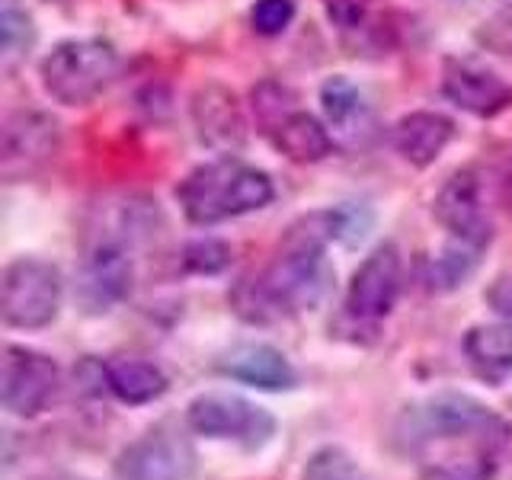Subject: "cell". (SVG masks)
Returning a JSON list of instances; mask_svg holds the SVG:
<instances>
[{"instance_id":"1","label":"cell","mask_w":512,"mask_h":480,"mask_svg":"<svg viewBox=\"0 0 512 480\" xmlns=\"http://www.w3.org/2000/svg\"><path fill=\"white\" fill-rule=\"evenodd\" d=\"M333 240L330 208L292 221L272 260L253 276L237 279L228 292L231 311L247 324L266 327L317 308L333 282V269L327 263V247Z\"/></svg>"},{"instance_id":"2","label":"cell","mask_w":512,"mask_h":480,"mask_svg":"<svg viewBox=\"0 0 512 480\" xmlns=\"http://www.w3.org/2000/svg\"><path fill=\"white\" fill-rule=\"evenodd\" d=\"M509 436V423L500 413L458 391L420 400L400 413L397 423V439L416 455V461L468 452L500 455L509 445Z\"/></svg>"},{"instance_id":"3","label":"cell","mask_w":512,"mask_h":480,"mask_svg":"<svg viewBox=\"0 0 512 480\" xmlns=\"http://www.w3.org/2000/svg\"><path fill=\"white\" fill-rule=\"evenodd\" d=\"M272 196H276V189H272L266 170L224 154L189 170L176 186L180 212L199 228L260 212L272 202Z\"/></svg>"},{"instance_id":"4","label":"cell","mask_w":512,"mask_h":480,"mask_svg":"<svg viewBox=\"0 0 512 480\" xmlns=\"http://www.w3.org/2000/svg\"><path fill=\"white\" fill-rule=\"evenodd\" d=\"M122 55L109 39H64L39 64L42 90L61 106H90L116 84Z\"/></svg>"},{"instance_id":"5","label":"cell","mask_w":512,"mask_h":480,"mask_svg":"<svg viewBox=\"0 0 512 480\" xmlns=\"http://www.w3.org/2000/svg\"><path fill=\"white\" fill-rule=\"evenodd\" d=\"M61 269L39 256H20L0 276V317L16 330H42L61 314Z\"/></svg>"},{"instance_id":"6","label":"cell","mask_w":512,"mask_h":480,"mask_svg":"<svg viewBox=\"0 0 512 480\" xmlns=\"http://www.w3.org/2000/svg\"><path fill=\"white\" fill-rule=\"evenodd\" d=\"M186 423L196 436L215 439V442H234L247 452H260L263 445L276 436V416L253 400L228 394V391H208L189 400Z\"/></svg>"},{"instance_id":"7","label":"cell","mask_w":512,"mask_h":480,"mask_svg":"<svg viewBox=\"0 0 512 480\" xmlns=\"http://www.w3.org/2000/svg\"><path fill=\"white\" fill-rule=\"evenodd\" d=\"M132 285H135L132 247L106 231H96L87 240L84 256H80L77 285H74L77 304L93 317L109 314L116 304H122L132 295Z\"/></svg>"},{"instance_id":"8","label":"cell","mask_w":512,"mask_h":480,"mask_svg":"<svg viewBox=\"0 0 512 480\" xmlns=\"http://www.w3.org/2000/svg\"><path fill=\"white\" fill-rule=\"evenodd\" d=\"M61 388V368L39 349L7 343L0 356V400L20 420L42 416Z\"/></svg>"},{"instance_id":"9","label":"cell","mask_w":512,"mask_h":480,"mask_svg":"<svg viewBox=\"0 0 512 480\" xmlns=\"http://www.w3.org/2000/svg\"><path fill=\"white\" fill-rule=\"evenodd\" d=\"M404 285V256L394 244H378L352 272L346 288V317L356 327L375 330L394 311Z\"/></svg>"},{"instance_id":"10","label":"cell","mask_w":512,"mask_h":480,"mask_svg":"<svg viewBox=\"0 0 512 480\" xmlns=\"http://www.w3.org/2000/svg\"><path fill=\"white\" fill-rule=\"evenodd\" d=\"M432 215L445 228V234L452 240H461V244L487 250V244L493 240L484 180H480V173L474 167L455 170L439 186L436 199H432Z\"/></svg>"},{"instance_id":"11","label":"cell","mask_w":512,"mask_h":480,"mask_svg":"<svg viewBox=\"0 0 512 480\" xmlns=\"http://www.w3.org/2000/svg\"><path fill=\"white\" fill-rule=\"evenodd\" d=\"M61 148V125L42 109H16L0 125V173L7 180L45 167Z\"/></svg>"},{"instance_id":"12","label":"cell","mask_w":512,"mask_h":480,"mask_svg":"<svg viewBox=\"0 0 512 480\" xmlns=\"http://www.w3.org/2000/svg\"><path fill=\"white\" fill-rule=\"evenodd\" d=\"M196 452L183 432L157 426L125 448L116 461L119 480H192Z\"/></svg>"},{"instance_id":"13","label":"cell","mask_w":512,"mask_h":480,"mask_svg":"<svg viewBox=\"0 0 512 480\" xmlns=\"http://www.w3.org/2000/svg\"><path fill=\"white\" fill-rule=\"evenodd\" d=\"M192 128L199 141L215 154L234 157L247 144V116L237 93L224 84H202L189 103Z\"/></svg>"},{"instance_id":"14","label":"cell","mask_w":512,"mask_h":480,"mask_svg":"<svg viewBox=\"0 0 512 480\" xmlns=\"http://www.w3.org/2000/svg\"><path fill=\"white\" fill-rule=\"evenodd\" d=\"M445 100L477 119H493L512 106V87L506 80L477 61L448 58L442 71Z\"/></svg>"},{"instance_id":"15","label":"cell","mask_w":512,"mask_h":480,"mask_svg":"<svg viewBox=\"0 0 512 480\" xmlns=\"http://www.w3.org/2000/svg\"><path fill=\"white\" fill-rule=\"evenodd\" d=\"M218 372L256 391H292L298 384L295 365L269 343H237L218 359Z\"/></svg>"},{"instance_id":"16","label":"cell","mask_w":512,"mask_h":480,"mask_svg":"<svg viewBox=\"0 0 512 480\" xmlns=\"http://www.w3.org/2000/svg\"><path fill=\"white\" fill-rule=\"evenodd\" d=\"M272 148L282 157H288L292 164H320L333 154V132L327 122H320L314 112L292 106L279 122H272L263 132Z\"/></svg>"},{"instance_id":"17","label":"cell","mask_w":512,"mask_h":480,"mask_svg":"<svg viewBox=\"0 0 512 480\" xmlns=\"http://www.w3.org/2000/svg\"><path fill=\"white\" fill-rule=\"evenodd\" d=\"M452 138H455V122L432 109L407 112L404 119H397L391 132L394 151L404 157L410 167H420V170L436 164Z\"/></svg>"},{"instance_id":"18","label":"cell","mask_w":512,"mask_h":480,"mask_svg":"<svg viewBox=\"0 0 512 480\" xmlns=\"http://www.w3.org/2000/svg\"><path fill=\"white\" fill-rule=\"evenodd\" d=\"M320 106H324V119L330 125V132L346 144H352L372 125L365 93L343 74L324 80V87H320Z\"/></svg>"},{"instance_id":"19","label":"cell","mask_w":512,"mask_h":480,"mask_svg":"<svg viewBox=\"0 0 512 480\" xmlns=\"http://www.w3.org/2000/svg\"><path fill=\"white\" fill-rule=\"evenodd\" d=\"M464 356L477 378L500 384L512 375V320L509 324H477L464 336Z\"/></svg>"},{"instance_id":"20","label":"cell","mask_w":512,"mask_h":480,"mask_svg":"<svg viewBox=\"0 0 512 480\" xmlns=\"http://www.w3.org/2000/svg\"><path fill=\"white\" fill-rule=\"evenodd\" d=\"M167 375L148 359H119L106 362V391L119 397L122 404H151L160 394H167Z\"/></svg>"},{"instance_id":"21","label":"cell","mask_w":512,"mask_h":480,"mask_svg":"<svg viewBox=\"0 0 512 480\" xmlns=\"http://www.w3.org/2000/svg\"><path fill=\"white\" fill-rule=\"evenodd\" d=\"M480 253H484L480 247L461 244V240L448 237V244L439 250L436 260L429 263V288L432 292H455V288H461L474 276Z\"/></svg>"},{"instance_id":"22","label":"cell","mask_w":512,"mask_h":480,"mask_svg":"<svg viewBox=\"0 0 512 480\" xmlns=\"http://www.w3.org/2000/svg\"><path fill=\"white\" fill-rule=\"evenodd\" d=\"M420 480H493L496 455L493 452H468V455H442L420 461Z\"/></svg>"},{"instance_id":"23","label":"cell","mask_w":512,"mask_h":480,"mask_svg":"<svg viewBox=\"0 0 512 480\" xmlns=\"http://www.w3.org/2000/svg\"><path fill=\"white\" fill-rule=\"evenodd\" d=\"M301 480H368V477L346 448L320 445L308 455V461H304Z\"/></svg>"},{"instance_id":"24","label":"cell","mask_w":512,"mask_h":480,"mask_svg":"<svg viewBox=\"0 0 512 480\" xmlns=\"http://www.w3.org/2000/svg\"><path fill=\"white\" fill-rule=\"evenodd\" d=\"M32 42H36L32 16L16 0H4V7H0V48H4V58L13 61L29 55Z\"/></svg>"},{"instance_id":"25","label":"cell","mask_w":512,"mask_h":480,"mask_svg":"<svg viewBox=\"0 0 512 480\" xmlns=\"http://www.w3.org/2000/svg\"><path fill=\"white\" fill-rule=\"evenodd\" d=\"M231 266V247L224 240L215 237H202V240H192L183 250V269L186 272H196V276H218Z\"/></svg>"},{"instance_id":"26","label":"cell","mask_w":512,"mask_h":480,"mask_svg":"<svg viewBox=\"0 0 512 480\" xmlns=\"http://www.w3.org/2000/svg\"><path fill=\"white\" fill-rule=\"evenodd\" d=\"M295 20V0H256L250 7V26L260 36H282Z\"/></svg>"},{"instance_id":"27","label":"cell","mask_w":512,"mask_h":480,"mask_svg":"<svg viewBox=\"0 0 512 480\" xmlns=\"http://www.w3.org/2000/svg\"><path fill=\"white\" fill-rule=\"evenodd\" d=\"M477 42L493 55L512 58V0L496 13H490L477 29Z\"/></svg>"},{"instance_id":"28","label":"cell","mask_w":512,"mask_h":480,"mask_svg":"<svg viewBox=\"0 0 512 480\" xmlns=\"http://www.w3.org/2000/svg\"><path fill=\"white\" fill-rule=\"evenodd\" d=\"M333 212V237L336 244H359V240L372 228V212L365 205H336L330 208Z\"/></svg>"},{"instance_id":"29","label":"cell","mask_w":512,"mask_h":480,"mask_svg":"<svg viewBox=\"0 0 512 480\" xmlns=\"http://www.w3.org/2000/svg\"><path fill=\"white\" fill-rule=\"evenodd\" d=\"M327 20L340 29H359L368 16V0H324Z\"/></svg>"},{"instance_id":"30","label":"cell","mask_w":512,"mask_h":480,"mask_svg":"<svg viewBox=\"0 0 512 480\" xmlns=\"http://www.w3.org/2000/svg\"><path fill=\"white\" fill-rule=\"evenodd\" d=\"M487 304L503 320H512V276H500L487 288Z\"/></svg>"},{"instance_id":"31","label":"cell","mask_w":512,"mask_h":480,"mask_svg":"<svg viewBox=\"0 0 512 480\" xmlns=\"http://www.w3.org/2000/svg\"><path fill=\"white\" fill-rule=\"evenodd\" d=\"M503 205H506V215L512 218V167H509L506 180H503Z\"/></svg>"}]
</instances>
